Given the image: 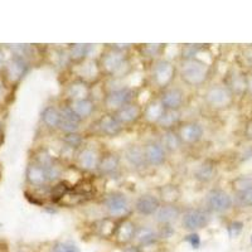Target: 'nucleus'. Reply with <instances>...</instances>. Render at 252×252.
I'll return each instance as SVG.
<instances>
[{"mask_svg":"<svg viewBox=\"0 0 252 252\" xmlns=\"http://www.w3.org/2000/svg\"><path fill=\"white\" fill-rule=\"evenodd\" d=\"M211 67L207 62L201 60L199 57L193 60L182 61L178 75L181 77L182 82L186 83L187 86L201 87L208 81Z\"/></svg>","mask_w":252,"mask_h":252,"instance_id":"f03ea898","label":"nucleus"},{"mask_svg":"<svg viewBox=\"0 0 252 252\" xmlns=\"http://www.w3.org/2000/svg\"><path fill=\"white\" fill-rule=\"evenodd\" d=\"M231 187L235 190V193L245 192L247 189L252 188V175H241V177L235 178L232 182H231Z\"/></svg>","mask_w":252,"mask_h":252,"instance_id":"58836bf2","label":"nucleus"},{"mask_svg":"<svg viewBox=\"0 0 252 252\" xmlns=\"http://www.w3.org/2000/svg\"><path fill=\"white\" fill-rule=\"evenodd\" d=\"M62 120H61L60 131L64 134H72V132H78L81 129V124L83 123L75 112L72 111L68 103H64L60 107Z\"/></svg>","mask_w":252,"mask_h":252,"instance_id":"aec40b11","label":"nucleus"},{"mask_svg":"<svg viewBox=\"0 0 252 252\" xmlns=\"http://www.w3.org/2000/svg\"><path fill=\"white\" fill-rule=\"evenodd\" d=\"M182 124V111H174V110H165L161 119L158 123V127L163 131L166 130H175Z\"/></svg>","mask_w":252,"mask_h":252,"instance_id":"72a5a7b5","label":"nucleus"},{"mask_svg":"<svg viewBox=\"0 0 252 252\" xmlns=\"http://www.w3.org/2000/svg\"><path fill=\"white\" fill-rule=\"evenodd\" d=\"M164 48H165V46L160 43L140 44V47H139V53L145 60H150L155 62V61L160 60V56L163 55Z\"/></svg>","mask_w":252,"mask_h":252,"instance_id":"e433bc0d","label":"nucleus"},{"mask_svg":"<svg viewBox=\"0 0 252 252\" xmlns=\"http://www.w3.org/2000/svg\"><path fill=\"white\" fill-rule=\"evenodd\" d=\"M63 148L66 150H69L71 153L76 155V153L82 148L83 143H85V136L78 132H72V134H64L62 136Z\"/></svg>","mask_w":252,"mask_h":252,"instance_id":"c9c22d12","label":"nucleus"},{"mask_svg":"<svg viewBox=\"0 0 252 252\" xmlns=\"http://www.w3.org/2000/svg\"><path fill=\"white\" fill-rule=\"evenodd\" d=\"M245 134L249 139H252V120L249 121L246 125V129H245Z\"/></svg>","mask_w":252,"mask_h":252,"instance_id":"49530a36","label":"nucleus"},{"mask_svg":"<svg viewBox=\"0 0 252 252\" xmlns=\"http://www.w3.org/2000/svg\"><path fill=\"white\" fill-rule=\"evenodd\" d=\"M217 175V164L212 159H206L195 168L193 177L198 183L207 184L212 182Z\"/></svg>","mask_w":252,"mask_h":252,"instance_id":"bb28decb","label":"nucleus"},{"mask_svg":"<svg viewBox=\"0 0 252 252\" xmlns=\"http://www.w3.org/2000/svg\"><path fill=\"white\" fill-rule=\"evenodd\" d=\"M178 73V68L175 63L170 60L160 58L155 61L152 67V81L158 89L165 90L168 87L173 86V81L175 80V76Z\"/></svg>","mask_w":252,"mask_h":252,"instance_id":"20e7f679","label":"nucleus"},{"mask_svg":"<svg viewBox=\"0 0 252 252\" xmlns=\"http://www.w3.org/2000/svg\"><path fill=\"white\" fill-rule=\"evenodd\" d=\"M244 231V222L241 220H232L227 224V233L229 238H237Z\"/></svg>","mask_w":252,"mask_h":252,"instance_id":"79ce46f5","label":"nucleus"},{"mask_svg":"<svg viewBox=\"0 0 252 252\" xmlns=\"http://www.w3.org/2000/svg\"><path fill=\"white\" fill-rule=\"evenodd\" d=\"M124 159L135 170H143L148 168V164L145 160V154H144L143 145L139 144H131L127 145L124 150Z\"/></svg>","mask_w":252,"mask_h":252,"instance_id":"b1692460","label":"nucleus"},{"mask_svg":"<svg viewBox=\"0 0 252 252\" xmlns=\"http://www.w3.org/2000/svg\"><path fill=\"white\" fill-rule=\"evenodd\" d=\"M5 56H4V53H3V51H1V49H0V69L1 68H4V67H5Z\"/></svg>","mask_w":252,"mask_h":252,"instance_id":"09e8293b","label":"nucleus"},{"mask_svg":"<svg viewBox=\"0 0 252 252\" xmlns=\"http://www.w3.org/2000/svg\"><path fill=\"white\" fill-rule=\"evenodd\" d=\"M118 220L111 217H103L100 220H94L91 224L92 232L101 240H112L115 229L118 226Z\"/></svg>","mask_w":252,"mask_h":252,"instance_id":"a878e982","label":"nucleus"},{"mask_svg":"<svg viewBox=\"0 0 252 252\" xmlns=\"http://www.w3.org/2000/svg\"><path fill=\"white\" fill-rule=\"evenodd\" d=\"M115 116L120 121L121 125L125 127V126L134 125V124L138 123L140 119H143V106L139 105L138 102H131L125 105L124 107H121L119 111L115 112Z\"/></svg>","mask_w":252,"mask_h":252,"instance_id":"4be33fe9","label":"nucleus"},{"mask_svg":"<svg viewBox=\"0 0 252 252\" xmlns=\"http://www.w3.org/2000/svg\"><path fill=\"white\" fill-rule=\"evenodd\" d=\"M135 94H136V91L129 86H121L118 87V89H112L103 94L102 105L107 112L115 114V112L119 111L121 107H124L127 103L134 102Z\"/></svg>","mask_w":252,"mask_h":252,"instance_id":"39448f33","label":"nucleus"},{"mask_svg":"<svg viewBox=\"0 0 252 252\" xmlns=\"http://www.w3.org/2000/svg\"><path fill=\"white\" fill-rule=\"evenodd\" d=\"M160 242L159 238V233L158 229L150 226H139L138 231H136V236H135L134 245L140 247L143 251H145L149 247L157 246Z\"/></svg>","mask_w":252,"mask_h":252,"instance_id":"5701e85b","label":"nucleus"},{"mask_svg":"<svg viewBox=\"0 0 252 252\" xmlns=\"http://www.w3.org/2000/svg\"><path fill=\"white\" fill-rule=\"evenodd\" d=\"M184 241L189 246L192 247L193 250H199L202 246V238L198 232H189L188 235L184 237Z\"/></svg>","mask_w":252,"mask_h":252,"instance_id":"a18cd8bd","label":"nucleus"},{"mask_svg":"<svg viewBox=\"0 0 252 252\" xmlns=\"http://www.w3.org/2000/svg\"><path fill=\"white\" fill-rule=\"evenodd\" d=\"M236 203L241 207H252V188L236 194Z\"/></svg>","mask_w":252,"mask_h":252,"instance_id":"37998d69","label":"nucleus"},{"mask_svg":"<svg viewBox=\"0 0 252 252\" xmlns=\"http://www.w3.org/2000/svg\"><path fill=\"white\" fill-rule=\"evenodd\" d=\"M67 103L69 105L72 111L75 112L82 121L91 118L92 115L96 112V110H97V105H96V102H94V100L92 97L85 98V100L72 101V102Z\"/></svg>","mask_w":252,"mask_h":252,"instance_id":"c85d7f7f","label":"nucleus"},{"mask_svg":"<svg viewBox=\"0 0 252 252\" xmlns=\"http://www.w3.org/2000/svg\"><path fill=\"white\" fill-rule=\"evenodd\" d=\"M158 97L165 110L181 111L186 103V92L178 86H170L165 90H161Z\"/></svg>","mask_w":252,"mask_h":252,"instance_id":"ddd939ff","label":"nucleus"},{"mask_svg":"<svg viewBox=\"0 0 252 252\" xmlns=\"http://www.w3.org/2000/svg\"><path fill=\"white\" fill-rule=\"evenodd\" d=\"M212 213L206 208H187L183 211L181 223L187 232H199L201 229L208 227L212 220Z\"/></svg>","mask_w":252,"mask_h":252,"instance_id":"423d86ee","label":"nucleus"},{"mask_svg":"<svg viewBox=\"0 0 252 252\" xmlns=\"http://www.w3.org/2000/svg\"><path fill=\"white\" fill-rule=\"evenodd\" d=\"M158 197L161 204H177L181 199L182 190L177 184H165L158 188Z\"/></svg>","mask_w":252,"mask_h":252,"instance_id":"7c9ffc66","label":"nucleus"},{"mask_svg":"<svg viewBox=\"0 0 252 252\" xmlns=\"http://www.w3.org/2000/svg\"><path fill=\"white\" fill-rule=\"evenodd\" d=\"M178 135L183 145H197L204 136L203 125L198 121H184L178 126Z\"/></svg>","mask_w":252,"mask_h":252,"instance_id":"9b49d317","label":"nucleus"},{"mask_svg":"<svg viewBox=\"0 0 252 252\" xmlns=\"http://www.w3.org/2000/svg\"><path fill=\"white\" fill-rule=\"evenodd\" d=\"M182 215H183V209L178 204H161L160 208L155 213L154 220L158 226H164V224L174 226L182 218Z\"/></svg>","mask_w":252,"mask_h":252,"instance_id":"6ab92c4d","label":"nucleus"},{"mask_svg":"<svg viewBox=\"0 0 252 252\" xmlns=\"http://www.w3.org/2000/svg\"><path fill=\"white\" fill-rule=\"evenodd\" d=\"M49 252H81L80 247L69 241H57L52 245Z\"/></svg>","mask_w":252,"mask_h":252,"instance_id":"a19ab883","label":"nucleus"},{"mask_svg":"<svg viewBox=\"0 0 252 252\" xmlns=\"http://www.w3.org/2000/svg\"><path fill=\"white\" fill-rule=\"evenodd\" d=\"M94 126H96V131L105 138H116L124 131V126L121 125L120 121L114 114L110 112H106L98 120H96Z\"/></svg>","mask_w":252,"mask_h":252,"instance_id":"2eb2a0df","label":"nucleus"},{"mask_svg":"<svg viewBox=\"0 0 252 252\" xmlns=\"http://www.w3.org/2000/svg\"><path fill=\"white\" fill-rule=\"evenodd\" d=\"M226 87L235 94H240L247 91V76H244L240 72H231L228 75V81Z\"/></svg>","mask_w":252,"mask_h":252,"instance_id":"f704fd0d","label":"nucleus"},{"mask_svg":"<svg viewBox=\"0 0 252 252\" xmlns=\"http://www.w3.org/2000/svg\"><path fill=\"white\" fill-rule=\"evenodd\" d=\"M144 154H145V160L148 166H161L166 163L168 160V153L164 149V146L161 145L160 141L157 140H149L146 141L143 145Z\"/></svg>","mask_w":252,"mask_h":252,"instance_id":"4468645a","label":"nucleus"},{"mask_svg":"<svg viewBox=\"0 0 252 252\" xmlns=\"http://www.w3.org/2000/svg\"><path fill=\"white\" fill-rule=\"evenodd\" d=\"M64 96L67 98V102L90 98L92 96V86L89 83L78 80V78H75L66 86Z\"/></svg>","mask_w":252,"mask_h":252,"instance_id":"412c9836","label":"nucleus"},{"mask_svg":"<svg viewBox=\"0 0 252 252\" xmlns=\"http://www.w3.org/2000/svg\"><path fill=\"white\" fill-rule=\"evenodd\" d=\"M26 177L27 182L32 187H35V188H43V187H47L49 184L48 175H47L46 169L38 163H35V161H31L28 164Z\"/></svg>","mask_w":252,"mask_h":252,"instance_id":"393cba45","label":"nucleus"},{"mask_svg":"<svg viewBox=\"0 0 252 252\" xmlns=\"http://www.w3.org/2000/svg\"><path fill=\"white\" fill-rule=\"evenodd\" d=\"M101 154L94 146H82L75 155V163L77 168L83 172H97Z\"/></svg>","mask_w":252,"mask_h":252,"instance_id":"9d476101","label":"nucleus"},{"mask_svg":"<svg viewBox=\"0 0 252 252\" xmlns=\"http://www.w3.org/2000/svg\"><path fill=\"white\" fill-rule=\"evenodd\" d=\"M18 252H24V251H18Z\"/></svg>","mask_w":252,"mask_h":252,"instance_id":"864d4df0","label":"nucleus"},{"mask_svg":"<svg viewBox=\"0 0 252 252\" xmlns=\"http://www.w3.org/2000/svg\"><path fill=\"white\" fill-rule=\"evenodd\" d=\"M102 206L107 216L114 220H123V218L129 217L132 212L129 197L119 190L107 193L102 199Z\"/></svg>","mask_w":252,"mask_h":252,"instance_id":"7ed1b4c3","label":"nucleus"},{"mask_svg":"<svg viewBox=\"0 0 252 252\" xmlns=\"http://www.w3.org/2000/svg\"><path fill=\"white\" fill-rule=\"evenodd\" d=\"M247 92L252 94V72L247 76Z\"/></svg>","mask_w":252,"mask_h":252,"instance_id":"de8ad7c7","label":"nucleus"},{"mask_svg":"<svg viewBox=\"0 0 252 252\" xmlns=\"http://www.w3.org/2000/svg\"><path fill=\"white\" fill-rule=\"evenodd\" d=\"M121 169V155L116 152H105L101 154L97 172L103 177L118 175Z\"/></svg>","mask_w":252,"mask_h":252,"instance_id":"a211bd4d","label":"nucleus"},{"mask_svg":"<svg viewBox=\"0 0 252 252\" xmlns=\"http://www.w3.org/2000/svg\"><path fill=\"white\" fill-rule=\"evenodd\" d=\"M97 60L101 73L106 77H125L131 71V62H130V57L127 56V53L116 51L110 46L105 48V51L101 53Z\"/></svg>","mask_w":252,"mask_h":252,"instance_id":"f257e3e1","label":"nucleus"},{"mask_svg":"<svg viewBox=\"0 0 252 252\" xmlns=\"http://www.w3.org/2000/svg\"><path fill=\"white\" fill-rule=\"evenodd\" d=\"M233 207V198L220 188H212L204 197V208L211 213L223 215Z\"/></svg>","mask_w":252,"mask_h":252,"instance_id":"0eeeda50","label":"nucleus"},{"mask_svg":"<svg viewBox=\"0 0 252 252\" xmlns=\"http://www.w3.org/2000/svg\"><path fill=\"white\" fill-rule=\"evenodd\" d=\"M1 127H3V125H1V123H0V132H1Z\"/></svg>","mask_w":252,"mask_h":252,"instance_id":"3c124183","label":"nucleus"},{"mask_svg":"<svg viewBox=\"0 0 252 252\" xmlns=\"http://www.w3.org/2000/svg\"><path fill=\"white\" fill-rule=\"evenodd\" d=\"M251 244H252V236H251Z\"/></svg>","mask_w":252,"mask_h":252,"instance_id":"603ef678","label":"nucleus"},{"mask_svg":"<svg viewBox=\"0 0 252 252\" xmlns=\"http://www.w3.org/2000/svg\"><path fill=\"white\" fill-rule=\"evenodd\" d=\"M71 186H69L67 182L60 181L57 183H55V186L51 188V193H49V197H51V201L53 203H60L62 201L64 195L71 190Z\"/></svg>","mask_w":252,"mask_h":252,"instance_id":"4c0bfd02","label":"nucleus"},{"mask_svg":"<svg viewBox=\"0 0 252 252\" xmlns=\"http://www.w3.org/2000/svg\"><path fill=\"white\" fill-rule=\"evenodd\" d=\"M158 233L160 241L170 240L175 235V228L173 224H164V226H158Z\"/></svg>","mask_w":252,"mask_h":252,"instance_id":"c03bdc74","label":"nucleus"},{"mask_svg":"<svg viewBox=\"0 0 252 252\" xmlns=\"http://www.w3.org/2000/svg\"><path fill=\"white\" fill-rule=\"evenodd\" d=\"M138 227L139 226L136 224V222H134L130 217L119 220L118 226H116V229H115L114 237H112V241H114L118 246L124 247V249L130 246V245L134 244Z\"/></svg>","mask_w":252,"mask_h":252,"instance_id":"1a4fd4ad","label":"nucleus"},{"mask_svg":"<svg viewBox=\"0 0 252 252\" xmlns=\"http://www.w3.org/2000/svg\"><path fill=\"white\" fill-rule=\"evenodd\" d=\"M203 100L211 109L223 110L232 105L233 94L227 89L226 85H212L204 92Z\"/></svg>","mask_w":252,"mask_h":252,"instance_id":"6e6552de","label":"nucleus"},{"mask_svg":"<svg viewBox=\"0 0 252 252\" xmlns=\"http://www.w3.org/2000/svg\"><path fill=\"white\" fill-rule=\"evenodd\" d=\"M75 66L77 67L76 78L89 83L91 86H94V83L98 82V80L102 77L97 58H89V60L83 61L78 64H75Z\"/></svg>","mask_w":252,"mask_h":252,"instance_id":"f8f14e48","label":"nucleus"},{"mask_svg":"<svg viewBox=\"0 0 252 252\" xmlns=\"http://www.w3.org/2000/svg\"><path fill=\"white\" fill-rule=\"evenodd\" d=\"M160 144L164 146V149L166 150L168 154H174L178 153L183 148V143H182L179 135H178L177 129L175 130H166L163 131L160 138Z\"/></svg>","mask_w":252,"mask_h":252,"instance_id":"473e14b6","label":"nucleus"},{"mask_svg":"<svg viewBox=\"0 0 252 252\" xmlns=\"http://www.w3.org/2000/svg\"><path fill=\"white\" fill-rule=\"evenodd\" d=\"M3 94H4V87L3 85H1V82H0V101H1V98H3Z\"/></svg>","mask_w":252,"mask_h":252,"instance_id":"8fccbe9b","label":"nucleus"},{"mask_svg":"<svg viewBox=\"0 0 252 252\" xmlns=\"http://www.w3.org/2000/svg\"><path fill=\"white\" fill-rule=\"evenodd\" d=\"M94 44H82V43H75L67 48L68 51V57L71 64H78V63L83 62V61L91 58V51Z\"/></svg>","mask_w":252,"mask_h":252,"instance_id":"2f4dec72","label":"nucleus"},{"mask_svg":"<svg viewBox=\"0 0 252 252\" xmlns=\"http://www.w3.org/2000/svg\"><path fill=\"white\" fill-rule=\"evenodd\" d=\"M40 120H42V124L46 126L47 129L52 130V131L60 130L61 120H62L60 107L55 106V105L46 106L43 111H42V114H40Z\"/></svg>","mask_w":252,"mask_h":252,"instance_id":"c756f323","label":"nucleus"},{"mask_svg":"<svg viewBox=\"0 0 252 252\" xmlns=\"http://www.w3.org/2000/svg\"><path fill=\"white\" fill-rule=\"evenodd\" d=\"M160 206L161 202L157 194L143 193L135 199L134 211L143 217H152V216H155Z\"/></svg>","mask_w":252,"mask_h":252,"instance_id":"dca6fc26","label":"nucleus"},{"mask_svg":"<svg viewBox=\"0 0 252 252\" xmlns=\"http://www.w3.org/2000/svg\"><path fill=\"white\" fill-rule=\"evenodd\" d=\"M29 69V62L27 58L20 57V56H13L10 60L6 62L4 71H5L6 80L10 83H18Z\"/></svg>","mask_w":252,"mask_h":252,"instance_id":"f3484780","label":"nucleus"},{"mask_svg":"<svg viewBox=\"0 0 252 252\" xmlns=\"http://www.w3.org/2000/svg\"><path fill=\"white\" fill-rule=\"evenodd\" d=\"M164 111H165V109H164L163 103L160 102L159 97L152 98L143 107V119L150 125H158Z\"/></svg>","mask_w":252,"mask_h":252,"instance_id":"cd10ccee","label":"nucleus"},{"mask_svg":"<svg viewBox=\"0 0 252 252\" xmlns=\"http://www.w3.org/2000/svg\"><path fill=\"white\" fill-rule=\"evenodd\" d=\"M204 49L203 44H184L181 48V56L182 61L187 60H193V58H197L199 52Z\"/></svg>","mask_w":252,"mask_h":252,"instance_id":"ea45409f","label":"nucleus"}]
</instances>
